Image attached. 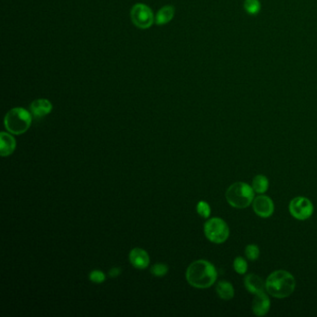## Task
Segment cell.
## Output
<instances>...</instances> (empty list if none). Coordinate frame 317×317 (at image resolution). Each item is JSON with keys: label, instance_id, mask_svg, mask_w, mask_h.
Segmentation results:
<instances>
[{"label": "cell", "instance_id": "7c38bea8", "mask_svg": "<svg viewBox=\"0 0 317 317\" xmlns=\"http://www.w3.org/2000/svg\"><path fill=\"white\" fill-rule=\"evenodd\" d=\"M0 154L1 156H9L16 149V141L9 133H0Z\"/></svg>", "mask_w": 317, "mask_h": 317}, {"label": "cell", "instance_id": "8992f818", "mask_svg": "<svg viewBox=\"0 0 317 317\" xmlns=\"http://www.w3.org/2000/svg\"><path fill=\"white\" fill-rule=\"evenodd\" d=\"M131 18L133 24L141 29L151 27L154 22L153 11L147 5L142 3H138L132 7Z\"/></svg>", "mask_w": 317, "mask_h": 317}, {"label": "cell", "instance_id": "2e32d148", "mask_svg": "<svg viewBox=\"0 0 317 317\" xmlns=\"http://www.w3.org/2000/svg\"><path fill=\"white\" fill-rule=\"evenodd\" d=\"M268 179L263 175H257L252 181V188L255 193L264 194L268 190Z\"/></svg>", "mask_w": 317, "mask_h": 317}, {"label": "cell", "instance_id": "7a4b0ae2", "mask_svg": "<svg viewBox=\"0 0 317 317\" xmlns=\"http://www.w3.org/2000/svg\"><path fill=\"white\" fill-rule=\"evenodd\" d=\"M295 287L294 276L283 270L271 273L265 282L267 292L277 299H284L291 295L295 290Z\"/></svg>", "mask_w": 317, "mask_h": 317}, {"label": "cell", "instance_id": "9c48e42d", "mask_svg": "<svg viewBox=\"0 0 317 317\" xmlns=\"http://www.w3.org/2000/svg\"><path fill=\"white\" fill-rule=\"evenodd\" d=\"M129 258H130V262L132 263V266L140 270L147 268L150 263V257L147 252L139 247L133 248L130 253Z\"/></svg>", "mask_w": 317, "mask_h": 317}, {"label": "cell", "instance_id": "44dd1931", "mask_svg": "<svg viewBox=\"0 0 317 317\" xmlns=\"http://www.w3.org/2000/svg\"><path fill=\"white\" fill-rule=\"evenodd\" d=\"M246 257L250 261H256L260 256V249L256 245H248L245 249Z\"/></svg>", "mask_w": 317, "mask_h": 317}, {"label": "cell", "instance_id": "277c9868", "mask_svg": "<svg viewBox=\"0 0 317 317\" xmlns=\"http://www.w3.org/2000/svg\"><path fill=\"white\" fill-rule=\"evenodd\" d=\"M254 190L246 182H235L226 191V200L233 208H246L253 203Z\"/></svg>", "mask_w": 317, "mask_h": 317}, {"label": "cell", "instance_id": "603a6c76", "mask_svg": "<svg viewBox=\"0 0 317 317\" xmlns=\"http://www.w3.org/2000/svg\"><path fill=\"white\" fill-rule=\"evenodd\" d=\"M121 273V269L115 267V268H112L109 271V275L111 277H117Z\"/></svg>", "mask_w": 317, "mask_h": 317}, {"label": "cell", "instance_id": "d6986e66", "mask_svg": "<svg viewBox=\"0 0 317 317\" xmlns=\"http://www.w3.org/2000/svg\"><path fill=\"white\" fill-rule=\"evenodd\" d=\"M234 268L235 272L239 274H244L247 271V263L245 259L242 257L235 258L234 261Z\"/></svg>", "mask_w": 317, "mask_h": 317}, {"label": "cell", "instance_id": "30bf717a", "mask_svg": "<svg viewBox=\"0 0 317 317\" xmlns=\"http://www.w3.org/2000/svg\"><path fill=\"white\" fill-rule=\"evenodd\" d=\"M270 306H271V301L268 296L266 295L264 292L256 294L252 302V310L254 314H256L258 316L265 315L269 312Z\"/></svg>", "mask_w": 317, "mask_h": 317}, {"label": "cell", "instance_id": "ba28073f", "mask_svg": "<svg viewBox=\"0 0 317 317\" xmlns=\"http://www.w3.org/2000/svg\"><path fill=\"white\" fill-rule=\"evenodd\" d=\"M253 209L258 216L268 218L273 213V202L270 197L260 196L253 200Z\"/></svg>", "mask_w": 317, "mask_h": 317}, {"label": "cell", "instance_id": "4fadbf2b", "mask_svg": "<svg viewBox=\"0 0 317 317\" xmlns=\"http://www.w3.org/2000/svg\"><path fill=\"white\" fill-rule=\"evenodd\" d=\"M245 287H246V290L249 291L252 294L264 292V289H266L263 279L254 273L246 275L245 278Z\"/></svg>", "mask_w": 317, "mask_h": 317}, {"label": "cell", "instance_id": "ffe728a7", "mask_svg": "<svg viewBox=\"0 0 317 317\" xmlns=\"http://www.w3.org/2000/svg\"><path fill=\"white\" fill-rule=\"evenodd\" d=\"M197 213L199 214L201 217L207 219L210 216L211 209H210V207H209L208 203L205 202V201H200L197 204Z\"/></svg>", "mask_w": 317, "mask_h": 317}, {"label": "cell", "instance_id": "ac0fdd59", "mask_svg": "<svg viewBox=\"0 0 317 317\" xmlns=\"http://www.w3.org/2000/svg\"><path fill=\"white\" fill-rule=\"evenodd\" d=\"M150 272L154 276L162 277V276L166 275L169 272V266L167 264H164V263H156V264H154L151 267Z\"/></svg>", "mask_w": 317, "mask_h": 317}, {"label": "cell", "instance_id": "5b68a950", "mask_svg": "<svg viewBox=\"0 0 317 317\" xmlns=\"http://www.w3.org/2000/svg\"><path fill=\"white\" fill-rule=\"evenodd\" d=\"M204 232L208 240L215 244H223L229 237V227L219 218L208 219L204 225Z\"/></svg>", "mask_w": 317, "mask_h": 317}, {"label": "cell", "instance_id": "52a82bcc", "mask_svg": "<svg viewBox=\"0 0 317 317\" xmlns=\"http://www.w3.org/2000/svg\"><path fill=\"white\" fill-rule=\"evenodd\" d=\"M290 212L295 219L305 220L313 213V206L306 197H296L290 202Z\"/></svg>", "mask_w": 317, "mask_h": 317}, {"label": "cell", "instance_id": "3957f363", "mask_svg": "<svg viewBox=\"0 0 317 317\" xmlns=\"http://www.w3.org/2000/svg\"><path fill=\"white\" fill-rule=\"evenodd\" d=\"M4 124L8 132L15 135H21L27 132L31 126L32 115L27 110L16 107L7 113Z\"/></svg>", "mask_w": 317, "mask_h": 317}, {"label": "cell", "instance_id": "6da1fadb", "mask_svg": "<svg viewBox=\"0 0 317 317\" xmlns=\"http://www.w3.org/2000/svg\"><path fill=\"white\" fill-rule=\"evenodd\" d=\"M217 270L212 263L198 260L189 265L186 271L187 282L196 289H208L216 282Z\"/></svg>", "mask_w": 317, "mask_h": 317}, {"label": "cell", "instance_id": "9a60e30c", "mask_svg": "<svg viewBox=\"0 0 317 317\" xmlns=\"http://www.w3.org/2000/svg\"><path fill=\"white\" fill-rule=\"evenodd\" d=\"M216 291L219 298L225 301H229L235 296V290L233 288V284L227 281H219L216 287Z\"/></svg>", "mask_w": 317, "mask_h": 317}, {"label": "cell", "instance_id": "5bb4252c", "mask_svg": "<svg viewBox=\"0 0 317 317\" xmlns=\"http://www.w3.org/2000/svg\"><path fill=\"white\" fill-rule=\"evenodd\" d=\"M174 14H175V8L173 6H164L157 11L156 16L154 17V22L157 25H165L173 19Z\"/></svg>", "mask_w": 317, "mask_h": 317}, {"label": "cell", "instance_id": "7402d4cb", "mask_svg": "<svg viewBox=\"0 0 317 317\" xmlns=\"http://www.w3.org/2000/svg\"><path fill=\"white\" fill-rule=\"evenodd\" d=\"M89 280L93 283L101 284L105 281V274L100 270H94L89 273Z\"/></svg>", "mask_w": 317, "mask_h": 317}, {"label": "cell", "instance_id": "e0dca14e", "mask_svg": "<svg viewBox=\"0 0 317 317\" xmlns=\"http://www.w3.org/2000/svg\"><path fill=\"white\" fill-rule=\"evenodd\" d=\"M261 3L259 0H246L244 3V9L247 14L256 15L261 11Z\"/></svg>", "mask_w": 317, "mask_h": 317}, {"label": "cell", "instance_id": "8fae6325", "mask_svg": "<svg viewBox=\"0 0 317 317\" xmlns=\"http://www.w3.org/2000/svg\"><path fill=\"white\" fill-rule=\"evenodd\" d=\"M30 109L36 117H43L51 112L52 104L47 99H39L31 104Z\"/></svg>", "mask_w": 317, "mask_h": 317}]
</instances>
